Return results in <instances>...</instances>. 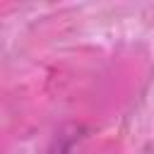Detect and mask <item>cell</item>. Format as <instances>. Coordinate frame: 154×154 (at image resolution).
<instances>
[]
</instances>
